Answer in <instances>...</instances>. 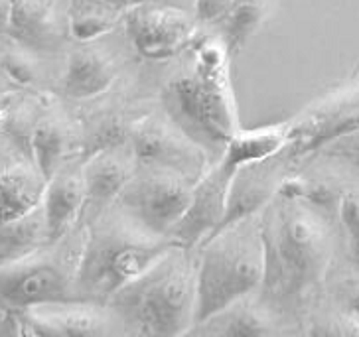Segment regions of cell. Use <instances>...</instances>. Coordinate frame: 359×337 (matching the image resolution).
I'll return each mask as SVG.
<instances>
[{"label": "cell", "instance_id": "obj_1", "mask_svg": "<svg viewBox=\"0 0 359 337\" xmlns=\"http://www.w3.org/2000/svg\"><path fill=\"white\" fill-rule=\"evenodd\" d=\"M320 209L286 190L276 191L263 207V298L288 304L322 284L332 261V231Z\"/></svg>", "mask_w": 359, "mask_h": 337}, {"label": "cell", "instance_id": "obj_2", "mask_svg": "<svg viewBox=\"0 0 359 337\" xmlns=\"http://www.w3.org/2000/svg\"><path fill=\"white\" fill-rule=\"evenodd\" d=\"M164 113L205 152L223 154L241 130L225 43L203 42L162 89Z\"/></svg>", "mask_w": 359, "mask_h": 337}, {"label": "cell", "instance_id": "obj_3", "mask_svg": "<svg viewBox=\"0 0 359 337\" xmlns=\"http://www.w3.org/2000/svg\"><path fill=\"white\" fill-rule=\"evenodd\" d=\"M191 249L172 242L154 263L109 298V310L127 333L180 336L194 327L198 264Z\"/></svg>", "mask_w": 359, "mask_h": 337}, {"label": "cell", "instance_id": "obj_4", "mask_svg": "<svg viewBox=\"0 0 359 337\" xmlns=\"http://www.w3.org/2000/svg\"><path fill=\"white\" fill-rule=\"evenodd\" d=\"M172 242V237L148 229L123 207L107 213L87 231L75 268V292L81 300L109 302Z\"/></svg>", "mask_w": 359, "mask_h": 337}, {"label": "cell", "instance_id": "obj_5", "mask_svg": "<svg viewBox=\"0 0 359 337\" xmlns=\"http://www.w3.org/2000/svg\"><path fill=\"white\" fill-rule=\"evenodd\" d=\"M263 276L264 245L259 211L217 229L201 242L194 326L261 288Z\"/></svg>", "mask_w": 359, "mask_h": 337}, {"label": "cell", "instance_id": "obj_6", "mask_svg": "<svg viewBox=\"0 0 359 337\" xmlns=\"http://www.w3.org/2000/svg\"><path fill=\"white\" fill-rule=\"evenodd\" d=\"M196 181L184 172L138 162L137 172L118 195V205L148 229L168 235L190 205Z\"/></svg>", "mask_w": 359, "mask_h": 337}, {"label": "cell", "instance_id": "obj_7", "mask_svg": "<svg viewBox=\"0 0 359 337\" xmlns=\"http://www.w3.org/2000/svg\"><path fill=\"white\" fill-rule=\"evenodd\" d=\"M355 130H359V77L314 99L288 121L285 152L298 158Z\"/></svg>", "mask_w": 359, "mask_h": 337}, {"label": "cell", "instance_id": "obj_8", "mask_svg": "<svg viewBox=\"0 0 359 337\" xmlns=\"http://www.w3.org/2000/svg\"><path fill=\"white\" fill-rule=\"evenodd\" d=\"M237 168L239 162L231 154L223 152L222 158L201 174L194 186L188 209L170 233L172 241L186 249H194L222 227L227 213L231 179Z\"/></svg>", "mask_w": 359, "mask_h": 337}, {"label": "cell", "instance_id": "obj_9", "mask_svg": "<svg viewBox=\"0 0 359 337\" xmlns=\"http://www.w3.org/2000/svg\"><path fill=\"white\" fill-rule=\"evenodd\" d=\"M130 144L138 162L176 168L196 181L208 170V152L166 113L164 116L150 115L137 123L130 132Z\"/></svg>", "mask_w": 359, "mask_h": 337}, {"label": "cell", "instance_id": "obj_10", "mask_svg": "<svg viewBox=\"0 0 359 337\" xmlns=\"http://www.w3.org/2000/svg\"><path fill=\"white\" fill-rule=\"evenodd\" d=\"M4 305L32 308L72 300V280L64 266L48 254H26L2 264L0 278Z\"/></svg>", "mask_w": 359, "mask_h": 337}, {"label": "cell", "instance_id": "obj_11", "mask_svg": "<svg viewBox=\"0 0 359 337\" xmlns=\"http://www.w3.org/2000/svg\"><path fill=\"white\" fill-rule=\"evenodd\" d=\"M125 28L133 46L148 60H164L184 52L194 38V20L180 8L138 2L125 12Z\"/></svg>", "mask_w": 359, "mask_h": 337}, {"label": "cell", "instance_id": "obj_12", "mask_svg": "<svg viewBox=\"0 0 359 337\" xmlns=\"http://www.w3.org/2000/svg\"><path fill=\"white\" fill-rule=\"evenodd\" d=\"M290 160L285 150L269 158L255 160L239 166L231 179L227 213L222 227L263 211L285 181V162ZM219 227V229H222Z\"/></svg>", "mask_w": 359, "mask_h": 337}, {"label": "cell", "instance_id": "obj_13", "mask_svg": "<svg viewBox=\"0 0 359 337\" xmlns=\"http://www.w3.org/2000/svg\"><path fill=\"white\" fill-rule=\"evenodd\" d=\"M4 38L36 52H52L64 42L62 26L48 0H2Z\"/></svg>", "mask_w": 359, "mask_h": 337}, {"label": "cell", "instance_id": "obj_14", "mask_svg": "<svg viewBox=\"0 0 359 337\" xmlns=\"http://www.w3.org/2000/svg\"><path fill=\"white\" fill-rule=\"evenodd\" d=\"M89 198L85 186L83 170L62 166L48 181L43 195V209L48 221V239L50 242L60 241L69 227L79 217L85 200Z\"/></svg>", "mask_w": 359, "mask_h": 337}, {"label": "cell", "instance_id": "obj_15", "mask_svg": "<svg viewBox=\"0 0 359 337\" xmlns=\"http://www.w3.org/2000/svg\"><path fill=\"white\" fill-rule=\"evenodd\" d=\"M138 160L130 150L118 144L95 150L81 170H83L85 186L89 198L95 201H109L118 198L130 178L137 172Z\"/></svg>", "mask_w": 359, "mask_h": 337}, {"label": "cell", "instance_id": "obj_16", "mask_svg": "<svg viewBox=\"0 0 359 337\" xmlns=\"http://www.w3.org/2000/svg\"><path fill=\"white\" fill-rule=\"evenodd\" d=\"M48 176L32 158L18 160L2 168V221H12L43 203Z\"/></svg>", "mask_w": 359, "mask_h": 337}, {"label": "cell", "instance_id": "obj_17", "mask_svg": "<svg viewBox=\"0 0 359 337\" xmlns=\"http://www.w3.org/2000/svg\"><path fill=\"white\" fill-rule=\"evenodd\" d=\"M116 79V65L111 55L93 46H81L69 53L62 87L72 99H91L105 93Z\"/></svg>", "mask_w": 359, "mask_h": 337}, {"label": "cell", "instance_id": "obj_18", "mask_svg": "<svg viewBox=\"0 0 359 337\" xmlns=\"http://www.w3.org/2000/svg\"><path fill=\"white\" fill-rule=\"evenodd\" d=\"M32 310L52 327L55 336H103L111 331L107 312L91 300L32 305Z\"/></svg>", "mask_w": 359, "mask_h": 337}, {"label": "cell", "instance_id": "obj_19", "mask_svg": "<svg viewBox=\"0 0 359 337\" xmlns=\"http://www.w3.org/2000/svg\"><path fill=\"white\" fill-rule=\"evenodd\" d=\"M43 241L50 242L46 209L42 203L40 207L22 217H16L12 221H2V242H0L2 264L36 253Z\"/></svg>", "mask_w": 359, "mask_h": 337}, {"label": "cell", "instance_id": "obj_20", "mask_svg": "<svg viewBox=\"0 0 359 337\" xmlns=\"http://www.w3.org/2000/svg\"><path fill=\"white\" fill-rule=\"evenodd\" d=\"M69 146V130L62 118L43 116L34 128L30 142V158L40 166L48 179L52 178L64 164V156Z\"/></svg>", "mask_w": 359, "mask_h": 337}, {"label": "cell", "instance_id": "obj_21", "mask_svg": "<svg viewBox=\"0 0 359 337\" xmlns=\"http://www.w3.org/2000/svg\"><path fill=\"white\" fill-rule=\"evenodd\" d=\"M123 11L125 8L107 0H72L67 12L72 36L77 42H91L111 32L116 26V20L123 16Z\"/></svg>", "mask_w": 359, "mask_h": 337}, {"label": "cell", "instance_id": "obj_22", "mask_svg": "<svg viewBox=\"0 0 359 337\" xmlns=\"http://www.w3.org/2000/svg\"><path fill=\"white\" fill-rule=\"evenodd\" d=\"M266 0H233L231 8L223 16V43L227 52L237 53L259 28Z\"/></svg>", "mask_w": 359, "mask_h": 337}, {"label": "cell", "instance_id": "obj_23", "mask_svg": "<svg viewBox=\"0 0 359 337\" xmlns=\"http://www.w3.org/2000/svg\"><path fill=\"white\" fill-rule=\"evenodd\" d=\"M243 300L235 302L233 305H229L227 310H223L219 316L223 322H217L215 317H210L205 319L203 324H200L201 327H205V331L210 329L213 333H219V336H264V333H273L275 329L269 326V322L264 319L259 312H255L253 308L249 305H241Z\"/></svg>", "mask_w": 359, "mask_h": 337}, {"label": "cell", "instance_id": "obj_24", "mask_svg": "<svg viewBox=\"0 0 359 337\" xmlns=\"http://www.w3.org/2000/svg\"><path fill=\"white\" fill-rule=\"evenodd\" d=\"M338 215L346 233L349 259L359 266V188H349L339 195Z\"/></svg>", "mask_w": 359, "mask_h": 337}, {"label": "cell", "instance_id": "obj_25", "mask_svg": "<svg viewBox=\"0 0 359 337\" xmlns=\"http://www.w3.org/2000/svg\"><path fill=\"white\" fill-rule=\"evenodd\" d=\"M11 46L4 43L2 48V67L12 81L20 85L32 83L36 79V65L34 60L24 52V46L11 40Z\"/></svg>", "mask_w": 359, "mask_h": 337}, {"label": "cell", "instance_id": "obj_26", "mask_svg": "<svg viewBox=\"0 0 359 337\" xmlns=\"http://www.w3.org/2000/svg\"><path fill=\"white\" fill-rule=\"evenodd\" d=\"M314 336H359V312H338L327 316L320 326L310 329Z\"/></svg>", "mask_w": 359, "mask_h": 337}, {"label": "cell", "instance_id": "obj_27", "mask_svg": "<svg viewBox=\"0 0 359 337\" xmlns=\"http://www.w3.org/2000/svg\"><path fill=\"white\" fill-rule=\"evenodd\" d=\"M322 152L330 158L344 160L353 168H359V130L332 140L330 144L322 148Z\"/></svg>", "mask_w": 359, "mask_h": 337}, {"label": "cell", "instance_id": "obj_28", "mask_svg": "<svg viewBox=\"0 0 359 337\" xmlns=\"http://www.w3.org/2000/svg\"><path fill=\"white\" fill-rule=\"evenodd\" d=\"M231 4L233 0H196V18L200 22H219Z\"/></svg>", "mask_w": 359, "mask_h": 337}, {"label": "cell", "instance_id": "obj_29", "mask_svg": "<svg viewBox=\"0 0 359 337\" xmlns=\"http://www.w3.org/2000/svg\"><path fill=\"white\" fill-rule=\"evenodd\" d=\"M107 2H113V4L121 6V8H128V6H135L138 2H142V0H107Z\"/></svg>", "mask_w": 359, "mask_h": 337}]
</instances>
